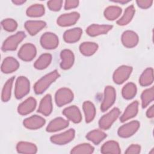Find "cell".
I'll return each instance as SVG.
<instances>
[{"label": "cell", "mask_w": 154, "mask_h": 154, "mask_svg": "<svg viewBox=\"0 0 154 154\" xmlns=\"http://www.w3.org/2000/svg\"><path fill=\"white\" fill-rule=\"evenodd\" d=\"M14 79V76L8 79L4 85L1 95V99L3 102L8 101L11 97V93Z\"/></svg>", "instance_id": "38"}, {"label": "cell", "mask_w": 154, "mask_h": 154, "mask_svg": "<svg viewBox=\"0 0 154 154\" xmlns=\"http://www.w3.org/2000/svg\"><path fill=\"white\" fill-rule=\"evenodd\" d=\"M141 105L143 108H146L154 99V88L152 87L146 89L142 93L141 95Z\"/></svg>", "instance_id": "37"}, {"label": "cell", "mask_w": 154, "mask_h": 154, "mask_svg": "<svg viewBox=\"0 0 154 154\" xmlns=\"http://www.w3.org/2000/svg\"><path fill=\"white\" fill-rule=\"evenodd\" d=\"M132 67L128 66H122L118 67L113 73V81L117 84H121L126 81L131 75Z\"/></svg>", "instance_id": "7"}, {"label": "cell", "mask_w": 154, "mask_h": 154, "mask_svg": "<svg viewBox=\"0 0 154 154\" xmlns=\"http://www.w3.org/2000/svg\"><path fill=\"white\" fill-rule=\"evenodd\" d=\"M146 116L149 118H152L154 116V106L152 105L147 111Z\"/></svg>", "instance_id": "44"}, {"label": "cell", "mask_w": 154, "mask_h": 154, "mask_svg": "<svg viewBox=\"0 0 154 154\" xmlns=\"http://www.w3.org/2000/svg\"><path fill=\"white\" fill-rule=\"evenodd\" d=\"M23 123L24 126L29 129H37L45 124V120L41 116L34 115L25 119Z\"/></svg>", "instance_id": "16"}, {"label": "cell", "mask_w": 154, "mask_h": 154, "mask_svg": "<svg viewBox=\"0 0 154 154\" xmlns=\"http://www.w3.org/2000/svg\"><path fill=\"white\" fill-rule=\"evenodd\" d=\"M52 55L50 54H43L34 63V66L35 69L42 70L46 69L51 63Z\"/></svg>", "instance_id": "31"}, {"label": "cell", "mask_w": 154, "mask_h": 154, "mask_svg": "<svg viewBox=\"0 0 154 154\" xmlns=\"http://www.w3.org/2000/svg\"><path fill=\"white\" fill-rule=\"evenodd\" d=\"M45 7L42 4H33L29 6L26 11L27 16L29 17H40L45 14Z\"/></svg>", "instance_id": "34"}, {"label": "cell", "mask_w": 154, "mask_h": 154, "mask_svg": "<svg viewBox=\"0 0 154 154\" xmlns=\"http://www.w3.org/2000/svg\"><path fill=\"white\" fill-rule=\"evenodd\" d=\"M141 147L138 144L131 145L125 151L126 154H138L140 152Z\"/></svg>", "instance_id": "41"}, {"label": "cell", "mask_w": 154, "mask_h": 154, "mask_svg": "<svg viewBox=\"0 0 154 154\" xmlns=\"http://www.w3.org/2000/svg\"><path fill=\"white\" fill-rule=\"evenodd\" d=\"M63 1L61 0H51L49 1L47 3L48 8L54 11H59L62 7Z\"/></svg>", "instance_id": "40"}, {"label": "cell", "mask_w": 154, "mask_h": 154, "mask_svg": "<svg viewBox=\"0 0 154 154\" xmlns=\"http://www.w3.org/2000/svg\"><path fill=\"white\" fill-rule=\"evenodd\" d=\"M73 93L69 88H60L57 91L55 96L56 104L58 106H62L71 102L73 99Z\"/></svg>", "instance_id": "5"}, {"label": "cell", "mask_w": 154, "mask_h": 154, "mask_svg": "<svg viewBox=\"0 0 154 154\" xmlns=\"http://www.w3.org/2000/svg\"><path fill=\"white\" fill-rule=\"evenodd\" d=\"M135 8L133 5H131L127 7L124 12L123 15L122 17L117 21V23L119 25L123 26L128 24L131 20L132 19L134 13H135Z\"/></svg>", "instance_id": "30"}, {"label": "cell", "mask_w": 154, "mask_h": 154, "mask_svg": "<svg viewBox=\"0 0 154 154\" xmlns=\"http://www.w3.org/2000/svg\"><path fill=\"white\" fill-rule=\"evenodd\" d=\"M138 36L137 34L132 31H125L122 35V42L123 45L128 48L135 47L138 43Z\"/></svg>", "instance_id": "13"}, {"label": "cell", "mask_w": 154, "mask_h": 154, "mask_svg": "<svg viewBox=\"0 0 154 154\" xmlns=\"http://www.w3.org/2000/svg\"><path fill=\"white\" fill-rule=\"evenodd\" d=\"M52 111V97L50 94H46L41 100L38 108V112L42 114L48 116Z\"/></svg>", "instance_id": "23"}, {"label": "cell", "mask_w": 154, "mask_h": 154, "mask_svg": "<svg viewBox=\"0 0 154 154\" xmlns=\"http://www.w3.org/2000/svg\"><path fill=\"white\" fill-rule=\"evenodd\" d=\"M82 34V29L80 28H74L65 31L63 34V38L67 43H73L78 42Z\"/></svg>", "instance_id": "22"}, {"label": "cell", "mask_w": 154, "mask_h": 154, "mask_svg": "<svg viewBox=\"0 0 154 154\" xmlns=\"http://www.w3.org/2000/svg\"><path fill=\"white\" fill-rule=\"evenodd\" d=\"M106 137V134L104 132L99 129L93 130L89 132L86 135L87 140L91 141L96 145L99 144Z\"/></svg>", "instance_id": "29"}, {"label": "cell", "mask_w": 154, "mask_h": 154, "mask_svg": "<svg viewBox=\"0 0 154 154\" xmlns=\"http://www.w3.org/2000/svg\"><path fill=\"white\" fill-rule=\"evenodd\" d=\"M63 114L70 120L75 123L81 122L82 116L79 109L75 105L66 108L63 111Z\"/></svg>", "instance_id": "15"}, {"label": "cell", "mask_w": 154, "mask_h": 154, "mask_svg": "<svg viewBox=\"0 0 154 154\" xmlns=\"http://www.w3.org/2000/svg\"><path fill=\"white\" fill-rule=\"evenodd\" d=\"M3 28L9 32L15 31L17 27V22L13 19H5L1 22Z\"/></svg>", "instance_id": "39"}, {"label": "cell", "mask_w": 154, "mask_h": 154, "mask_svg": "<svg viewBox=\"0 0 154 154\" xmlns=\"http://www.w3.org/2000/svg\"><path fill=\"white\" fill-rule=\"evenodd\" d=\"M82 108L85 114V122L87 123L91 122L96 115V108L94 104L90 101H85L83 103Z\"/></svg>", "instance_id": "27"}, {"label": "cell", "mask_w": 154, "mask_h": 154, "mask_svg": "<svg viewBox=\"0 0 154 154\" xmlns=\"http://www.w3.org/2000/svg\"><path fill=\"white\" fill-rule=\"evenodd\" d=\"M59 76L60 74L57 70H55L42 77L34 84V90L35 93L37 94L43 93Z\"/></svg>", "instance_id": "1"}, {"label": "cell", "mask_w": 154, "mask_h": 154, "mask_svg": "<svg viewBox=\"0 0 154 154\" xmlns=\"http://www.w3.org/2000/svg\"><path fill=\"white\" fill-rule=\"evenodd\" d=\"M16 149L18 153L34 154L37 152V146L31 143L26 141H20L17 143Z\"/></svg>", "instance_id": "25"}, {"label": "cell", "mask_w": 154, "mask_h": 154, "mask_svg": "<svg viewBox=\"0 0 154 154\" xmlns=\"http://www.w3.org/2000/svg\"><path fill=\"white\" fill-rule=\"evenodd\" d=\"M137 93V87L133 82L127 83L122 88V94L125 99H132Z\"/></svg>", "instance_id": "35"}, {"label": "cell", "mask_w": 154, "mask_h": 154, "mask_svg": "<svg viewBox=\"0 0 154 154\" xmlns=\"http://www.w3.org/2000/svg\"><path fill=\"white\" fill-rule=\"evenodd\" d=\"M120 114L119 108H114L107 114L103 115L99 121V127L102 129L106 130L109 129L112 123L117 120Z\"/></svg>", "instance_id": "4"}, {"label": "cell", "mask_w": 154, "mask_h": 154, "mask_svg": "<svg viewBox=\"0 0 154 154\" xmlns=\"http://www.w3.org/2000/svg\"><path fill=\"white\" fill-rule=\"evenodd\" d=\"M115 2H118V3H120V4H126L128 3L129 2V1H126V0H120V1H114Z\"/></svg>", "instance_id": "46"}, {"label": "cell", "mask_w": 154, "mask_h": 154, "mask_svg": "<svg viewBox=\"0 0 154 154\" xmlns=\"http://www.w3.org/2000/svg\"><path fill=\"white\" fill-rule=\"evenodd\" d=\"M69 122L61 117H57L52 120L46 127V131L49 132H56L64 129L69 126Z\"/></svg>", "instance_id": "20"}, {"label": "cell", "mask_w": 154, "mask_h": 154, "mask_svg": "<svg viewBox=\"0 0 154 154\" xmlns=\"http://www.w3.org/2000/svg\"><path fill=\"white\" fill-rule=\"evenodd\" d=\"M122 11V8L118 6H109L105 8L103 14L106 19L114 20L120 16Z\"/></svg>", "instance_id": "33"}, {"label": "cell", "mask_w": 154, "mask_h": 154, "mask_svg": "<svg viewBox=\"0 0 154 154\" xmlns=\"http://www.w3.org/2000/svg\"><path fill=\"white\" fill-rule=\"evenodd\" d=\"M12 2L16 5H21L25 3V0H14V1H12Z\"/></svg>", "instance_id": "45"}, {"label": "cell", "mask_w": 154, "mask_h": 154, "mask_svg": "<svg viewBox=\"0 0 154 154\" xmlns=\"http://www.w3.org/2000/svg\"><path fill=\"white\" fill-rule=\"evenodd\" d=\"M59 40L57 35L54 33L46 32L40 38V44L46 49H55L58 45Z\"/></svg>", "instance_id": "8"}, {"label": "cell", "mask_w": 154, "mask_h": 154, "mask_svg": "<svg viewBox=\"0 0 154 154\" xmlns=\"http://www.w3.org/2000/svg\"><path fill=\"white\" fill-rule=\"evenodd\" d=\"M94 147L88 143L79 144L73 147L70 153L73 154H90L94 152Z\"/></svg>", "instance_id": "36"}, {"label": "cell", "mask_w": 154, "mask_h": 154, "mask_svg": "<svg viewBox=\"0 0 154 154\" xmlns=\"http://www.w3.org/2000/svg\"><path fill=\"white\" fill-rule=\"evenodd\" d=\"M37 50L35 46L31 43L23 45L18 52V57L25 61H31L36 55Z\"/></svg>", "instance_id": "10"}, {"label": "cell", "mask_w": 154, "mask_h": 154, "mask_svg": "<svg viewBox=\"0 0 154 154\" xmlns=\"http://www.w3.org/2000/svg\"><path fill=\"white\" fill-rule=\"evenodd\" d=\"M153 82V70L152 68L146 69L141 74L139 82L141 86H148Z\"/></svg>", "instance_id": "32"}, {"label": "cell", "mask_w": 154, "mask_h": 154, "mask_svg": "<svg viewBox=\"0 0 154 154\" xmlns=\"http://www.w3.org/2000/svg\"><path fill=\"white\" fill-rule=\"evenodd\" d=\"M112 28V25L93 24L86 29L87 34L91 37L106 34Z\"/></svg>", "instance_id": "14"}, {"label": "cell", "mask_w": 154, "mask_h": 154, "mask_svg": "<svg viewBox=\"0 0 154 154\" xmlns=\"http://www.w3.org/2000/svg\"><path fill=\"white\" fill-rule=\"evenodd\" d=\"M100 152L103 154H120L121 153L119 143L115 141H108L105 143L101 147Z\"/></svg>", "instance_id": "26"}, {"label": "cell", "mask_w": 154, "mask_h": 154, "mask_svg": "<svg viewBox=\"0 0 154 154\" xmlns=\"http://www.w3.org/2000/svg\"><path fill=\"white\" fill-rule=\"evenodd\" d=\"M79 4V1L77 0H67L65 1L64 8L66 10H69L71 8H74L78 7Z\"/></svg>", "instance_id": "43"}, {"label": "cell", "mask_w": 154, "mask_h": 154, "mask_svg": "<svg viewBox=\"0 0 154 154\" xmlns=\"http://www.w3.org/2000/svg\"><path fill=\"white\" fill-rule=\"evenodd\" d=\"M61 63L60 66L63 69L67 70L70 69L74 63L75 57L73 53L69 49H64L61 52Z\"/></svg>", "instance_id": "18"}, {"label": "cell", "mask_w": 154, "mask_h": 154, "mask_svg": "<svg viewBox=\"0 0 154 154\" xmlns=\"http://www.w3.org/2000/svg\"><path fill=\"white\" fill-rule=\"evenodd\" d=\"M116 98V90L112 86H106L104 90V97L100 106L102 111H107L114 103Z\"/></svg>", "instance_id": "6"}, {"label": "cell", "mask_w": 154, "mask_h": 154, "mask_svg": "<svg viewBox=\"0 0 154 154\" xmlns=\"http://www.w3.org/2000/svg\"><path fill=\"white\" fill-rule=\"evenodd\" d=\"M138 102L137 101H134L129 104L126 108L125 112L120 117V122H125V121L134 117L138 113Z\"/></svg>", "instance_id": "24"}, {"label": "cell", "mask_w": 154, "mask_h": 154, "mask_svg": "<svg viewBox=\"0 0 154 154\" xmlns=\"http://www.w3.org/2000/svg\"><path fill=\"white\" fill-rule=\"evenodd\" d=\"M25 36L26 35L24 32L19 31L8 37L4 41L2 46V50L4 51L16 50L18 45L23 40Z\"/></svg>", "instance_id": "3"}, {"label": "cell", "mask_w": 154, "mask_h": 154, "mask_svg": "<svg viewBox=\"0 0 154 154\" xmlns=\"http://www.w3.org/2000/svg\"><path fill=\"white\" fill-rule=\"evenodd\" d=\"M80 17L78 12L74 11L60 16L57 20V23L61 26H67L74 25Z\"/></svg>", "instance_id": "12"}, {"label": "cell", "mask_w": 154, "mask_h": 154, "mask_svg": "<svg viewBox=\"0 0 154 154\" xmlns=\"http://www.w3.org/2000/svg\"><path fill=\"white\" fill-rule=\"evenodd\" d=\"M36 105V100L34 97H30L19 105L17 111L20 115L28 114L35 109Z\"/></svg>", "instance_id": "17"}, {"label": "cell", "mask_w": 154, "mask_h": 154, "mask_svg": "<svg viewBox=\"0 0 154 154\" xmlns=\"http://www.w3.org/2000/svg\"><path fill=\"white\" fill-rule=\"evenodd\" d=\"M29 90L30 82L28 78L23 76L18 77L15 84V97L18 99L22 98L29 92Z\"/></svg>", "instance_id": "2"}, {"label": "cell", "mask_w": 154, "mask_h": 154, "mask_svg": "<svg viewBox=\"0 0 154 154\" xmlns=\"http://www.w3.org/2000/svg\"><path fill=\"white\" fill-rule=\"evenodd\" d=\"M140 123L138 121H132L119 128L118 135L122 138H128L133 135L138 129Z\"/></svg>", "instance_id": "11"}, {"label": "cell", "mask_w": 154, "mask_h": 154, "mask_svg": "<svg viewBox=\"0 0 154 154\" xmlns=\"http://www.w3.org/2000/svg\"><path fill=\"white\" fill-rule=\"evenodd\" d=\"M137 5L138 7H140L141 8H149L152 3L153 1L152 0H138L136 1Z\"/></svg>", "instance_id": "42"}, {"label": "cell", "mask_w": 154, "mask_h": 154, "mask_svg": "<svg viewBox=\"0 0 154 154\" xmlns=\"http://www.w3.org/2000/svg\"><path fill=\"white\" fill-rule=\"evenodd\" d=\"M75 132L73 129H70L63 133L52 135L50 140L52 143L58 145H64L70 142L75 137Z\"/></svg>", "instance_id": "9"}, {"label": "cell", "mask_w": 154, "mask_h": 154, "mask_svg": "<svg viewBox=\"0 0 154 154\" xmlns=\"http://www.w3.org/2000/svg\"><path fill=\"white\" fill-rule=\"evenodd\" d=\"M98 49V45L94 42H84L79 46V51L82 54L85 56H90L94 54Z\"/></svg>", "instance_id": "28"}, {"label": "cell", "mask_w": 154, "mask_h": 154, "mask_svg": "<svg viewBox=\"0 0 154 154\" xmlns=\"http://www.w3.org/2000/svg\"><path fill=\"white\" fill-rule=\"evenodd\" d=\"M46 25V22L42 20H28L25 23V28L30 35H34L45 28Z\"/></svg>", "instance_id": "21"}, {"label": "cell", "mask_w": 154, "mask_h": 154, "mask_svg": "<svg viewBox=\"0 0 154 154\" xmlns=\"http://www.w3.org/2000/svg\"><path fill=\"white\" fill-rule=\"evenodd\" d=\"M19 67V63L16 59L11 57L5 58L1 65V71L4 73H10L16 71Z\"/></svg>", "instance_id": "19"}]
</instances>
